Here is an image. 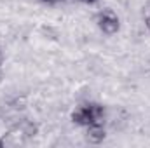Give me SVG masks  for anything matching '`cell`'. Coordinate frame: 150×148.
<instances>
[{
	"mask_svg": "<svg viewBox=\"0 0 150 148\" xmlns=\"http://www.w3.org/2000/svg\"><path fill=\"white\" fill-rule=\"evenodd\" d=\"M4 147V141H2V140H0V148Z\"/></svg>",
	"mask_w": 150,
	"mask_h": 148,
	"instance_id": "ba28073f",
	"label": "cell"
},
{
	"mask_svg": "<svg viewBox=\"0 0 150 148\" xmlns=\"http://www.w3.org/2000/svg\"><path fill=\"white\" fill-rule=\"evenodd\" d=\"M2 61H4V58H2V52H0V65H2Z\"/></svg>",
	"mask_w": 150,
	"mask_h": 148,
	"instance_id": "52a82bcc",
	"label": "cell"
},
{
	"mask_svg": "<svg viewBox=\"0 0 150 148\" xmlns=\"http://www.w3.org/2000/svg\"><path fill=\"white\" fill-rule=\"evenodd\" d=\"M98 25H100V28H101L107 35H113V33H117L119 28H120L119 18L113 14L112 11H103V12L100 14V18H98Z\"/></svg>",
	"mask_w": 150,
	"mask_h": 148,
	"instance_id": "7a4b0ae2",
	"label": "cell"
},
{
	"mask_svg": "<svg viewBox=\"0 0 150 148\" xmlns=\"http://www.w3.org/2000/svg\"><path fill=\"white\" fill-rule=\"evenodd\" d=\"M42 2H47V4H56V2H59V0H42Z\"/></svg>",
	"mask_w": 150,
	"mask_h": 148,
	"instance_id": "5b68a950",
	"label": "cell"
},
{
	"mask_svg": "<svg viewBox=\"0 0 150 148\" xmlns=\"http://www.w3.org/2000/svg\"><path fill=\"white\" fill-rule=\"evenodd\" d=\"M105 129L101 124H89L87 125V132H86V138L89 143H101L105 140Z\"/></svg>",
	"mask_w": 150,
	"mask_h": 148,
	"instance_id": "3957f363",
	"label": "cell"
},
{
	"mask_svg": "<svg viewBox=\"0 0 150 148\" xmlns=\"http://www.w3.org/2000/svg\"><path fill=\"white\" fill-rule=\"evenodd\" d=\"M80 2H84V4H94L96 0H80Z\"/></svg>",
	"mask_w": 150,
	"mask_h": 148,
	"instance_id": "277c9868",
	"label": "cell"
},
{
	"mask_svg": "<svg viewBox=\"0 0 150 148\" xmlns=\"http://www.w3.org/2000/svg\"><path fill=\"white\" fill-rule=\"evenodd\" d=\"M103 106L98 103H86L82 106H79L72 113V120L79 125H89V124H101L103 118Z\"/></svg>",
	"mask_w": 150,
	"mask_h": 148,
	"instance_id": "6da1fadb",
	"label": "cell"
},
{
	"mask_svg": "<svg viewBox=\"0 0 150 148\" xmlns=\"http://www.w3.org/2000/svg\"><path fill=\"white\" fill-rule=\"evenodd\" d=\"M145 21H147V26H149V30H150V14L147 16V19H145Z\"/></svg>",
	"mask_w": 150,
	"mask_h": 148,
	"instance_id": "8992f818",
	"label": "cell"
}]
</instances>
